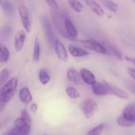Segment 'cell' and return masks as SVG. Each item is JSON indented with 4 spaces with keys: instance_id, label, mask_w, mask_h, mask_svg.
<instances>
[{
    "instance_id": "1",
    "label": "cell",
    "mask_w": 135,
    "mask_h": 135,
    "mask_svg": "<svg viewBox=\"0 0 135 135\" xmlns=\"http://www.w3.org/2000/svg\"><path fill=\"white\" fill-rule=\"evenodd\" d=\"M116 123L122 127H133L135 126V102L127 104L122 115L116 119Z\"/></svg>"
},
{
    "instance_id": "2",
    "label": "cell",
    "mask_w": 135,
    "mask_h": 135,
    "mask_svg": "<svg viewBox=\"0 0 135 135\" xmlns=\"http://www.w3.org/2000/svg\"><path fill=\"white\" fill-rule=\"evenodd\" d=\"M18 85V78L13 77L10 78L4 85L1 86L0 89V104H7L13 97Z\"/></svg>"
},
{
    "instance_id": "3",
    "label": "cell",
    "mask_w": 135,
    "mask_h": 135,
    "mask_svg": "<svg viewBox=\"0 0 135 135\" xmlns=\"http://www.w3.org/2000/svg\"><path fill=\"white\" fill-rule=\"evenodd\" d=\"M13 127L25 134H30L32 119L26 110H23L21 112L20 116L15 119V120L13 121Z\"/></svg>"
},
{
    "instance_id": "4",
    "label": "cell",
    "mask_w": 135,
    "mask_h": 135,
    "mask_svg": "<svg viewBox=\"0 0 135 135\" xmlns=\"http://www.w3.org/2000/svg\"><path fill=\"white\" fill-rule=\"evenodd\" d=\"M80 43L87 49L95 51L98 54L101 55H109L108 50L106 47L105 43L100 42L97 40L93 39H87V40H81Z\"/></svg>"
},
{
    "instance_id": "5",
    "label": "cell",
    "mask_w": 135,
    "mask_h": 135,
    "mask_svg": "<svg viewBox=\"0 0 135 135\" xmlns=\"http://www.w3.org/2000/svg\"><path fill=\"white\" fill-rule=\"evenodd\" d=\"M65 15L66 14L61 13V11H59L58 9H56V10L53 11V13L51 14V17H52L53 24L55 25V28L58 30V32L65 38L69 39V36L65 29V25H64Z\"/></svg>"
},
{
    "instance_id": "6",
    "label": "cell",
    "mask_w": 135,
    "mask_h": 135,
    "mask_svg": "<svg viewBox=\"0 0 135 135\" xmlns=\"http://www.w3.org/2000/svg\"><path fill=\"white\" fill-rule=\"evenodd\" d=\"M41 23H42L43 28H44V35H45V37H46V40H47L48 44L51 47H54L55 42V40L57 39L55 36V33H54V31H53L51 22L49 21L48 18L43 16L41 17Z\"/></svg>"
},
{
    "instance_id": "7",
    "label": "cell",
    "mask_w": 135,
    "mask_h": 135,
    "mask_svg": "<svg viewBox=\"0 0 135 135\" xmlns=\"http://www.w3.org/2000/svg\"><path fill=\"white\" fill-rule=\"evenodd\" d=\"M98 109L97 103L93 99H87L82 104L81 110L85 119H89L93 118L97 110Z\"/></svg>"
},
{
    "instance_id": "8",
    "label": "cell",
    "mask_w": 135,
    "mask_h": 135,
    "mask_svg": "<svg viewBox=\"0 0 135 135\" xmlns=\"http://www.w3.org/2000/svg\"><path fill=\"white\" fill-rule=\"evenodd\" d=\"M17 10H18V13L20 15L21 21L24 29L27 32H30V31H31V21H30V17H29V11H28V8L25 6L21 4L18 6Z\"/></svg>"
},
{
    "instance_id": "9",
    "label": "cell",
    "mask_w": 135,
    "mask_h": 135,
    "mask_svg": "<svg viewBox=\"0 0 135 135\" xmlns=\"http://www.w3.org/2000/svg\"><path fill=\"white\" fill-rule=\"evenodd\" d=\"M93 93L96 96H111L108 82L106 81H97L93 87Z\"/></svg>"
},
{
    "instance_id": "10",
    "label": "cell",
    "mask_w": 135,
    "mask_h": 135,
    "mask_svg": "<svg viewBox=\"0 0 135 135\" xmlns=\"http://www.w3.org/2000/svg\"><path fill=\"white\" fill-rule=\"evenodd\" d=\"M54 49H55V54H56L58 59L60 61L66 62L68 60V51L66 50L65 45L58 39L55 42Z\"/></svg>"
},
{
    "instance_id": "11",
    "label": "cell",
    "mask_w": 135,
    "mask_h": 135,
    "mask_svg": "<svg viewBox=\"0 0 135 135\" xmlns=\"http://www.w3.org/2000/svg\"><path fill=\"white\" fill-rule=\"evenodd\" d=\"M80 76H81V79L88 85H90L91 87H93L97 81L96 80V77L94 75V74L89 70L87 68H81L80 71Z\"/></svg>"
},
{
    "instance_id": "12",
    "label": "cell",
    "mask_w": 135,
    "mask_h": 135,
    "mask_svg": "<svg viewBox=\"0 0 135 135\" xmlns=\"http://www.w3.org/2000/svg\"><path fill=\"white\" fill-rule=\"evenodd\" d=\"M64 25H65V29H66V32L68 36H69V39H71V40L76 39L78 36V29L75 27L72 20L66 15H65Z\"/></svg>"
},
{
    "instance_id": "13",
    "label": "cell",
    "mask_w": 135,
    "mask_h": 135,
    "mask_svg": "<svg viewBox=\"0 0 135 135\" xmlns=\"http://www.w3.org/2000/svg\"><path fill=\"white\" fill-rule=\"evenodd\" d=\"M25 40H26L25 32L23 29L17 31L14 36V47L17 52L21 51L23 49Z\"/></svg>"
},
{
    "instance_id": "14",
    "label": "cell",
    "mask_w": 135,
    "mask_h": 135,
    "mask_svg": "<svg viewBox=\"0 0 135 135\" xmlns=\"http://www.w3.org/2000/svg\"><path fill=\"white\" fill-rule=\"evenodd\" d=\"M68 51L70 52V54L71 55V56H73L74 58H81V57H85L88 56L89 55V52L78 45L75 44H70L68 46Z\"/></svg>"
},
{
    "instance_id": "15",
    "label": "cell",
    "mask_w": 135,
    "mask_h": 135,
    "mask_svg": "<svg viewBox=\"0 0 135 135\" xmlns=\"http://www.w3.org/2000/svg\"><path fill=\"white\" fill-rule=\"evenodd\" d=\"M108 86L110 89V93H111V96H114L116 97L119 99L122 100H127L129 98V94L127 91L111 84L108 82Z\"/></svg>"
},
{
    "instance_id": "16",
    "label": "cell",
    "mask_w": 135,
    "mask_h": 135,
    "mask_svg": "<svg viewBox=\"0 0 135 135\" xmlns=\"http://www.w3.org/2000/svg\"><path fill=\"white\" fill-rule=\"evenodd\" d=\"M84 2L96 15L99 17H103L104 15V10L103 7L96 0H84Z\"/></svg>"
},
{
    "instance_id": "17",
    "label": "cell",
    "mask_w": 135,
    "mask_h": 135,
    "mask_svg": "<svg viewBox=\"0 0 135 135\" xmlns=\"http://www.w3.org/2000/svg\"><path fill=\"white\" fill-rule=\"evenodd\" d=\"M19 99L20 101L25 105L32 101V95L28 87H22L19 90Z\"/></svg>"
},
{
    "instance_id": "18",
    "label": "cell",
    "mask_w": 135,
    "mask_h": 135,
    "mask_svg": "<svg viewBox=\"0 0 135 135\" xmlns=\"http://www.w3.org/2000/svg\"><path fill=\"white\" fill-rule=\"evenodd\" d=\"M66 78L70 82H71L74 85H78L80 83V81L81 80V76H80V73L73 67H70L67 69Z\"/></svg>"
},
{
    "instance_id": "19",
    "label": "cell",
    "mask_w": 135,
    "mask_h": 135,
    "mask_svg": "<svg viewBox=\"0 0 135 135\" xmlns=\"http://www.w3.org/2000/svg\"><path fill=\"white\" fill-rule=\"evenodd\" d=\"M1 8L3 10L4 13L7 16H11L14 13V6L8 0H0Z\"/></svg>"
},
{
    "instance_id": "20",
    "label": "cell",
    "mask_w": 135,
    "mask_h": 135,
    "mask_svg": "<svg viewBox=\"0 0 135 135\" xmlns=\"http://www.w3.org/2000/svg\"><path fill=\"white\" fill-rule=\"evenodd\" d=\"M40 44L38 37L35 38L34 41V48H33V54H32V59L35 62H38L40 59Z\"/></svg>"
},
{
    "instance_id": "21",
    "label": "cell",
    "mask_w": 135,
    "mask_h": 135,
    "mask_svg": "<svg viewBox=\"0 0 135 135\" xmlns=\"http://www.w3.org/2000/svg\"><path fill=\"white\" fill-rule=\"evenodd\" d=\"M10 56L9 50L6 46H5L3 44H0V62L5 63L6 62Z\"/></svg>"
},
{
    "instance_id": "22",
    "label": "cell",
    "mask_w": 135,
    "mask_h": 135,
    "mask_svg": "<svg viewBox=\"0 0 135 135\" xmlns=\"http://www.w3.org/2000/svg\"><path fill=\"white\" fill-rule=\"evenodd\" d=\"M38 78H39V81L40 82L44 85H47L50 81H51V77L48 74V72L44 70V69H41L40 71H39V75H38Z\"/></svg>"
},
{
    "instance_id": "23",
    "label": "cell",
    "mask_w": 135,
    "mask_h": 135,
    "mask_svg": "<svg viewBox=\"0 0 135 135\" xmlns=\"http://www.w3.org/2000/svg\"><path fill=\"white\" fill-rule=\"evenodd\" d=\"M106 128H107V125L105 123H100L96 126L95 127L92 128L91 130H89L87 132L86 135H101Z\"/></svg>"
},
{
    "instance_id": "24",
    "label": "cell",
    "mask_w": 135,
    "mask_h": 135,
    "mask_svg": "<svg viewBox=\"0 0 135 135\" xmlns=\"http://www.w3.org/2000/svg\"><path fill=\"white\" fill-rule=\"evenodd\" d=\"M66 94L67 95V97L71 99V100H77L79 99L81 95L80 93L78 91V89L73 86H68L66 89Z\"/></svg>"
},
{
    "instance_id": "25",
    "label": "cell",
    "mask_w": 135,
    "mask_h": 135,
    "mask_svg": "<svg viewBox=\"0 0 135 135\" xmlns=\"http://www.w3.org/2000/svg\"><path fill=\"white\" fill-rule=\"evenodd\" d=\"M68 2V4L70 5V6L77 13H81L83 9H84V6L81 3L80 1L78 0H67Z\"/></svg>"
},
{
    "instance_id": "26",
    "label": "cell",
    "mask_w": 135,
    "mask_h": 135,
    "mask_svg": "<svg viewBox=\"0 0 135 135\" xmlns=\"http://www.w3.org/2000/svg\"><path fill=\"white\" fill-rule=\"evenodd\" d=\"M101 2L103 3V5L108 9L110 11L112 12H117L119 9V6L117 5V3H115V2H113L112 0H100Z\"/></svg>"
},
{
    "instance_id": "27",
    "label": "cell",
    "mask_w": 135,
    "mask_h": 135,
    "mask_svg": "<svg viewBox=\"0 0 135 135\" xmlns=\"http://www.w3.org/2000/svg\"><path fill=\"white\" fill-rule=\"evenodd\" d=\"M9 71L8 69L5 68L3 70H2L1 73H0V85L1 86L4 85L9 79Z\"/></svg>"
},
{
    "instance_id": "28",
    "label": "cell",
    "mask_w": 135,
    "mask_h": 135,
    "mask_svg": "<svg viewBox=\"0 0 135 135\" xmlns=\"http://www.w3.org/2000/svg\"><path fill=\"white\" fill-rule=\"evenodd\" d=\"M2 135H29V134H25V133H24V132L21 131H19V130L16 129L15 127H13L11 130H9V131H6L5 134H3Z\"/></svg>"
},
{
    "instance_id": "29",
    "label": "cell",
    "mask_w": 135,
    "mask_h": 135,
    "mask_svg": "<svg viewBox=\"0 0 135 135\" xmlns=\"http://www.w3.org/2000/svg\"><path fill=\"white\" fill-rule=\"evenodd\" d=\"M47 4L54 10H56L59 9V5L57 2V0H45Z\"/></svg>"
},
{
    "instance_id": "30",
    "label": "cell",
    "mask_w": 135,
    "mask_h": 135,
    "mask_svg": "<svg viewBox=\"0 0 135 135\" xmlns=\"http://www.w3.org/2000/svg\"><path fill=\"white\" fill-rule=\"evenodd\" d=\"M10 31H11V29H10V28L9 26L3 27L2 28V30H1V35H2V37L8 38L9 36V34H10Z\"/></svg>"
},
{
    "instance_id": "31",
    "label": "cell",
    "mask_w": 135,
    "mask_h": 135,
    "mask_svg": "<svg viewBox=\"0 0 135 135\" xmlns=\"http://www.w3.org/2000/svg\"><path fill=\"white\" fill-rule=\"evenodd\" d=\"M127 73L130 75V77L135 81V69L132 67H128L127 68Z\"/></svg>"
},
{
    "instance_id": "32",
    "label": "cell",
    "mask_w": 135,
    "mask_h": 135,
    "mask_svg": "<svg viewBox=\"0 0 135 135\" xmlns=\"http://www.w3.org/2000/svg\"><path fill=\"white\" fill-rule=\"evenodd\" d=\"M127 89L134 95H135V84L134 83H129L127 85Z\"/></svg>"
},
{
    "instance_id": "33",
    "label": "cell",
    "mask_w": 135,
    "mask_h": 135,
    "mask_svg": "<svg viewBox=\"0 0 135 135\" xmlns=\"http://www.w3.org/2000/svg\"><path fill=\"white\" fill-rule=\"evenodd\" d=\"M37 109H38V105H37V104H36V103L31 104V105H30V111H31V112L36 113V112L37 111Z\"/></svg>"
},
{
    "instance_id": "34",
    "label": "cell",
    "mask_w": 135,
    "mask_h": 135,
    "mask_svg": "<svg viewBox=\"0 0 135 135\" xmlns=\"http://www.w3.org/2000/svg\"><path fill=\"white\" fill-rule=\"evenodd\" d=\"M124 59H125L127 62H131V63H132V64L135 65V57L125 56V57H124Z\"/></svg>"
},
{
    "instance_id": "35",
    "label": "cell",
    "mask_w": 135,
    "mask_h": 135,
    "mask_svg": "<svg viewBox=\"0 0 135 135\" xmlns=\"http://www.w3.org/2000/svg\"><path fill=\"white\" fill-rule=\"evenodd\" d=\"M132 1H133V2H135V0H132Z\"/></svg>"
}]
</instances>
